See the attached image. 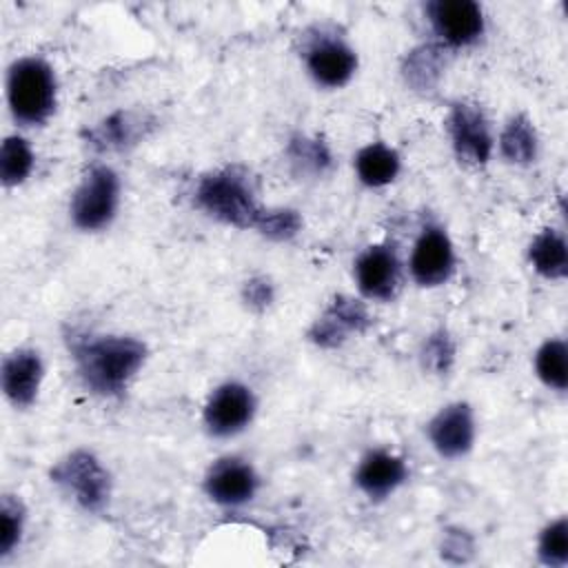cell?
<instances>
[{
	"label": "cell",
	"instance_id": "cell-7",
	"mask_svg": "<svg viewBox=\"0 0 568 568\" xmlns=\"http://www.w3.org/2000/svg\"><path fill=\"white\" fill-rule=\"evenodd\" d=\"M253 415L255 397L251 388L240 382H226L217 386L204 406V424L215 437H231L244 430Z\"/></svg>",
	"mask_w": 568,
	"mask_h": 568
},
{
	"label": "cell",
	"instance_id": "cell-16",
	"mask_svg": "<svg viewBox=\"0 0 568 568\" xmlns=\"http://www.w3.org/2000/svg\"><path fill=\"white\" fill-rule=\"evenodd\" d=\"M408 477L406 462L390 450H371L355 470L357 488L371 499H384L395 493Z\"/></svg>",
	"mask_w": 568,
	"mask_h": 568
},
{
	"label": "cell",
	"instance_id": "cell-22",
	"mask_svg": "<svg viewBox=\"0 0 568 568\" xmlns=\"http://www.w3.org/2000/svg\"><path fill=\"white\" fill-rule=\"evenodd\" d=\"M535 368L539 379L559 393L568 386V348L564 339H548L535 357Z\"/></svg>",
	"mask_w": 568,
	"mask_h": 568
},
{
	"label": "cell",
	"instance_id": "cell-11",
	"mask_svg": "<svg viewBox=\"0 0 568 568\" xmlns=\"http://www.w3.org/2000/svg\"><path fill=\"white\" fill-rule=\"evenodd\" d=\"M426 430L433 448L442 457L457 459L466 455L475 442L473 408L466 402L448 404L428 422Z\"/></svg>",
	"mask_w": 568,
	"mask_h": 568
},
{
	"label": "cell",
	"instance_id": "cell-25",
	"mask_svg": "<svg viewBox=\"0 0 568 568\" xmlns=\"http://www.w3.org/2000/svg\"><path fill=\"white\" fill-rule=\"evenodd\" d=\"M22 528H24L22 504L11 495H4L2 508H0V557H7L13 552V548L20 544Z\"/></svg>",
	"mask_w": 568,
	"mask_h": 568
},
{
	"label": "cell",
	"instance_id": "cell-9",
	"mask_svg": "<svg viewBox=\"0 0 568 568\" xmlns=\"http://www.w3.org/2000/svg\"><path fill=\"white\" fill-rule=\"evenodd\" d=\"M410 275L419 286L444 284L455 268V251L442 226H426L410 253Z\"/></svg>",
	"mask_w": 568,
	"mask_h": 568
},
{
	"label": "cell",
	"instance_id": "cell-23",
	"mask_svg": "<svg viewBox=\"0 0 568 568\" xmlns=\"http://www.w3.org/2000/svg\"><path fill=\"white\" fill-rule=\"evenodd\" d=\"M288 155H291V162L306 173H324L331 164V153L326 144L306 135H297L291 140Z\"/></svg>",
	"mask_w": 568,
	"mask_h": 568
},
{
	"label": "cell",
	"instance_id": "cell-26",
	"mask_svg": "<svg viewBox=\"0 0 568 568\" xmlns=\"http://www.w3.org/2000/svg\"><path fill=\"white\" fill-rule=\"evenodd\" d=\"M302 226V220L291 209H264L255 229L271 240H288Z\"/></svg>",
	"mask_w": 568,
	"mask_h": 568
},
{
	"label": "cell",
	"instance_id": "cell-12",
	"mask_svg": "<svg viewBox=\"0 0 568 568\" xmlns=\"http://www.w3.org/2000/svg\"><path fill=\"white\" fill-rule=\"evenodd\" d=\"M371 324L366 306L348 295H337L331 306L315 320L308 331L311 342L322 348H335L348 339L351 333H362Z\"/></svg>",
	"mask_w": 568,
	"mask_h": 568
},
{
	"label": "cell",
	"instance_id": "cell-8",
	"mask_svg": "<svg viewBox=\"0 0 568 568\" xmlns=\"http://www.w3.org/2000/svg\"><path fill=\"white\" fill-rule=\"evenodd\" d=\"M448 135L459 160L470 164H486L493 151V135L486 115L479 106L457 102L446 120Z\"/></svg>",
	"mask_w": 568,
	"mask_h": 568
},
{
	"label": "cell",
	"instance_id": "cell-15",
	"mask_svg": "<svg viewBox=\"0 0 568 568\" xmlns=\"http://www.w3.org/2000/svg\"><path fill=\"white\" fill-rule=\"evenodd\" d=\"M44 366L33 348H16L2 359V390L16 408H27L36 402Z\"/></svg>",
	"mask_w": 568,
	"mask_h": 568
},
{
	"label": "cell",
	"instance_id": "cell-24",
	"mask_svg": "<svg viewBox=\"0 0 568 568\" xmlns=\"http://www.w3.org/2000/svg\"><path fill=\"white\" fill-rule=\"evenodd\" d=\"M539 559L546 566H566L568 561V521L564 517L555 519L541 530L539 546H537Z\"/></svg>",
	"mask_w": 568,
	"mask_h": 568
},
{
	"label": "cell",
	"instance_id": "cell-17",
	"mask_svg": "<svg viewBox=\"0 0 568 568\" xmlns=\"http://www.w3.org/2000/svg\"><path fill=\"white\" fill-rule=\"evenodd\" d=\"M528 260L541 277L564 280L568 275V246L564 235L552 229L541 231L528 248Z\"/></svg>",
	"mask_w": 568,
	"mask_h": 568
},
{
	"label": "cell",
	"instance_id": "cell-5",
	"mask_svg": "<svg viewBox=\"0 0 568 568\" xmlns=\"http://www.w3.org/2000/svg\"><path fill=\"white\" fill-rule=\"evenodd\" d=\"M120 182L113 169L93 166L71 195V220L82 231L104 229L118 209Z\"/></svg>",
	"mask_w": 568,
	"mask_h": 568
},
{
	"label": "cell",
	"instance_id": "cell-2",
	"mask_svg": "<svg viewBox=\"0 0 568 568\" xmlns=\"http://www.w3.org/2000/svg\"><path fill=\"white\" fill-rule=\"evenodd\" d=\"M195 202L211 217L237 229H255L264 211L248 173L242 169H222L204 175L197 184Z\"/></svg>",
	"mask_w": 568,
	"mask_h": 568
},
{
	"label": "cell",
	"instance_id": "cell-19",
	"mask_svg": "<svg viewBox=\"0 0 568 568\" xmlns=\"http://www.w3.org/2000/svg\"><path fill=\"white\" fill-rule=\"evenodd\" d=\"M499 151L513 164H530L537 155V133L526 115H515L499 135Z\"/></svg>",
	"mask_w": 568,
	"mask_h": 568
},
{
	"label": "cell",
	"instance_id": "cell-6",
	"mask_svg": "<svg viewBox=\"0 0 568 568\" xmlns=\"http://www.w3.org/2000/svg\"><path fill=\"white\" fill-rule=\"evenodd\" d=\"M428 22L446 47H468L484 33L481 7L473 0H435L426 4Z\"/></svg>",
	"mask_w": 568,
	"mask_h": 568
},
{
	"label": "cell",
	"instance_id": "cell-29",
	"mask_svg": "<svg viewBox=\"0 0 568 568\" xmlns=\"http://www.w3.org/2000/svg\"><path fill=\"white\" fill-rule=\"evenodd\" d=\"M271 297H273V288H271V284H268L264 277H253V280L246 282V286H244V300H246L251 306L262 308V306H266V304L271 302Z\"/></svg>",
	"mask_w": 568,
	"mask_h": 568
},
{
	"label": "cell",
	"instance_id": "cell-18",
	"mask_svg": "<svg viewBox=\"0 0 568 568\" xmlns=\"http://www.w3.org/2000/svg\"><path fill=\"white\" fill-rule=\"evenodd\" d=\"M355 171L362 184L366 186H386L399 173V155L395 149L375 142L364 146L355 158Z\"/></svg>",
	"mask_w": 568,
	"mask_h": 568
},
{
	"label": "cell",
	"instance_id": "cell-4",
	"mask_svg": "<svg viewBox=\"0 0 568 568\" xmlns=\"http://www.w3.org/2000/svg\"><path fill=\"white\" fill-rule=\"evenodd\" d=\"M51 481L87 513H100L111 497V477L89 450H73L60 459L51 468Z\"/></svg>",
	"mask_w": 568,
	"mask_h": 568
},
{
	"label": "cell",
	"instance_id": "cell-27",
	"mask_svg": "<svg viewBox=\"0 0 568 568\" xmlns=\"http://www.w3.org/2000/svg\"><path fill=\"white\" fill-rule=\"evenodd\" d=\"M453 357H455V346L446 331L433 333L422 348L424 368H428L433 373H446L453 364Z\"/></svg>",
	"mask_w": 568,
	"mask_h": 568
},
{
	"label": "cell",
	"instance_id": "cell-28",
	"mask_svg": "<svg viewBox=\"0 0 568 568\" xmlns=\"http://www.w3.org/2000/svg\"><path fill=\"white\" fill-rule=\"evenodd\" d=\"M131 129L133 124H129V118L124 113H118L113 118H109L98 131H95V138L98 142H104L109 146L113 144H124L126 140H131Z\"/></svg>",
	"mask_w": 568,
	"mask_h": 568
},
{
	"label": "cell",
	"instance_id": "cell-1",
	"mask_svg": "<svg viewBox=\"0 0 568 568\" xmlns=\"http://www.w3.org/2000/svg\"><path fill=\"white\" fill-rule=\"evenodd\" d=\"M69 348L84 386L102 397L122 393L146 359V346L124 335H73Z\"/></svg>",
	"mask_w": 568,
	"mask_h": 568
},
{
	"label": "cell",
	"instance_id": "cell-13",
	"mask_svg": "<svg viewBox=\"0 0 568 568\" xmlns=\"http://www.w3.org/2000/svg\"><path fill=\"white\" fill-rule=\"evenodd\" d=\"M399 260L393 246H368L355 262V280L362 295L368 300H390L399 288Z\"/></svg>",
	"mask_w": 568,
	"mask_h": 568
},
{
	"label": "cell",
	"instance_id": "cell-10",
	"mask_svg": "<svg viewBox=\"0 0 568 568\" xmlns=\"http://www.w3.org/2000/svg\"><path fill=\"white\" fill-rule=\"evenodd\" d=\"M257 484V473L248 462L240 457H222L209 468L204 490L215 504L242 506L253 499Z\"/></svg>",
	"mask_w": 568,
	"mask_h": 568
},
{
	"label": "cell",
	"instance_id": "cell-14",
	"mask_svg": "<svg viewBox=\"0 0 568 568\" xmlns=\"http://www.w3.org/2000/svg\"><path fill=\"white\" fill-rule=\"evenodd\" d=\"M306 69L317 84L337 89L353 78L357 55L344 40L324 36L306 49Z\"/></svg>",
	"mask_w": 568,
	"mask_h": 568
},
{
	"label": "cell",
	"instance_id": "cell-3",
	"mask_svg": "<svg viewBox=\"0 0 568 568\" xmlns=\"http://www.w3.org/2000/svg\"><path fill=\"white\" fill-rule=\"evenodd\" d=\"M7 100L16 122L42 124L55 109V75L42 58H20L7 75Z\"/></svg>",
	"mask_w": 568,
	"mask_h": 568
},
{
	"label": "cell",
	"instance_id": "cell-21",
	"mask_svg": "<svg viewBox=\"0 0 568 568\" xmlns=\"http://www.w3.org/2000/svg\"><path fill=\"white\" fill-rule=\"evenodd\" d=\"M442 67H444L442 49L433 44H422L408 53L404 64V75L415 89L428 91L439 80Z\"/></svg>",
	"mask_w": 568,
	"mask_h": 568
},
{
	"label": "cell",
	"instance_id": "cell-20",
	"mask_svg": "<svg viewBox=\"0 0 568 568\" xmlns=\"http://www.w3.org/2000/svg\"><path fill=\"white\" fill-rule=\"evenodd\" d=\"M33 169V151L20 135H9L0 149V180L4 186L22 184Z\"/></svg>",
	"mask_w": 568,
	"mask_h": 568
}]
</instances>
